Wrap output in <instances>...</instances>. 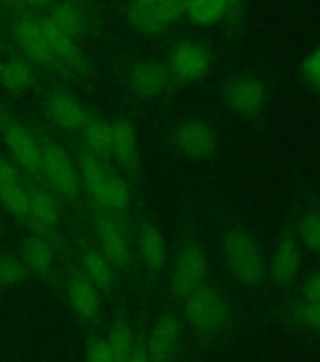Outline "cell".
Here are the masks:
<instances>
[{
    "label": "cell",
    "mask_w": 320,
    "mask_h": 362,
    "mask_svg": "<svg viewBox=\"0 0 320 362\" xmlns=\"http://www.w3.org/2000/svg\"><path fill=\"white\" fill-rule=\"evenodd\" d=\"M28 268L30 274L38 277H49L55 272L57 253L53 243L47 240V236L42 234H30L23 240L21 255H19Z\"/></svg>",
    "instance_id": "23"
},
{
    "label": "cell",
    "mask_w": 320,
    "mask_h": 362,
    "mask_svg": "<svg viewBox=\"0 0 320 362\" xmlns=\"http://www.w3.org/2000/svg\"><path fill=\"white\" fill-rule=\"evenodd\" d=\"M183 16L194 25L209 27L228 16L225 0H183Z\"/></svg>",
    "instance_id": "27"
},
{
    "label": "cell",
    "mask_w": 320,
    "mask_h": 362,
    "mask_svg": "<svg viewBox=\"0 0 320 362\" xmlns=\"http://www.w3.org/2000/svg\"><path fill=\"white\" fill-rule=\"evenodd\" d=\"M66 300L73 315L79 321L93 322L98 319L102 310L100 291L81 274L73 272L66 281Z\"/></svg>",
    "instance_id": "20"
},
{
    "label": "cell",
    "mask_w": 320,
    "mask_h": 362,
    "mask_svg": "<svg viewBox=\"0 0 320 362\" xmlns=\"http://www.w3.org/2000/svg\"><path fill=\"white\" fill-rule=\"evenodd\" d=\"M42 180L57 197L76 200L81 192L76 158L53 140H42Z\"/></svg>",
    "instance_id": "4"
},
{
    "label": "cell",
    "mask_w": 320,
    "mask_h": 362,
    "mask_svg": "<svg viewBox=\"0 0 320 362\" xmlns=\"http://www.w3.org/2000/svg\"><path fill=\"white\" fill-rule=\"evenodd\" d=\"M183 17V0H158L151 6H130L126 11L132 30L141 36H157Z\"/></svg>",
    "instance_id": "10"
},
{
    "label": "cell",
    "mask_w": 320,
    "mask_h": 362,
    "mask_svg": "<svg viewBox=\"0 0 320 362\" xmlns=\"http://www.w3.org/2000/svg\"><path fill=\"white\" fill-rule=\"evenodd\" d=\"M166 66L172 79L181 83H196L211 68V53L200 40H183L170 51Z\"/></svg>",
    "instance_id": "9"
},
{
    "label": "cell",
    "mask_w": 320,
    "mask_h": 362,
    "mask_svg": "<svg viewBox=\"0 0 320 362\" xmlns=\"http://www.w3.org/2000/svg\"><path fill=\"white\" fill-rule=\"evenodd\" d=\"M0 85L10 95H25L36 85V70L25 57H10L0 62Z\"/></svg>",
    "instance_id": "24"
},
{
    "label": "cell",
    "mask_w": 320,
    "mask_h": 362,
    "mask_svg": "<svg viewBox=\"0 0 320 362\" xmlns=\"http://www.w3.org/2000/svg\"><path fill=\"white\" fill-rule=\"evenodd\" d=\"M136 257L140 259L143 270L151 276H158L168 264V247L162 228L153 217H143L136 236Z\"/></svg>",
    "instance_id": "13"
},
{
    "label": "cell",
    "mask_w": 320,
    "mask_h": 362,
    "mask_svg": "<svg viewBox=\"0 0 320 362\" xmlns=\"http://www.w3.org/2000/svg\"><path fill=\"white\" fill-rule=\"evenodd\" d=\"M13 38H16V44L19 45L23 57L32 62L34 66H55V59L49 49L42 17H19L13 25Z\"/></svg>",
    "instance_id": "11"
},
{
    "label": "cell",
    "mask_w": 320,
    "mask_h": 362,
    "mask_svg": "<svg viewBox=\"0 0 320 362\" xmlns=\"http://www.w3.org/2000/svg\"><path fill=\"white\" fill-rule=\"evenodd\" d=\"M123 362H151V361H149V356H147L146 347H143L141 344H136V347L132 349V353H130V355L126 356Z\"/></svg>",
    "instance_id": "37"
},
{
    "label": "cell",
    "mask_w": 320,
    "mask_h": 362,
    "mask_svg": "<svg viewBox=\"0 0 320 362\" xmlns=\"http://www.w3.org/2000/svg\"><path fill=\"white\" fill-rule=\"evenodd\" d=\"M304 296L305 300H311V302H320V274L313 276L305 283Z\"/></svg>",
    "instance_id": "35"
},
{
    "label": "cell",
    "mask_w": 320,
    "mask_h": 362,
    "mask_svg": "<svg viewBox=\"0 0 320 362\" xmlns=\"http://www.w3.org/2000/svg\"><path fill=\"white\" fill-rule=\"evenodd\" d=\"M112 123V158L126 174L140 170V138L134 124L126 117H115Z\"/></svg>",
    "instance_id": "16"
},
{
    "label": "cell",
    "mask_w": 320,
    "mask_h": 362,
    "mask_svg": "<svg viewBox=\"0 0 320 362\" xmlns=\"http://www.w3.org/2000/svg\"><path fill=\"white\" fill-rule=\"evenodd\" d=\"M96 245L106 255L117 272H130L136 262V245L121 217L106 211L95 215Z\"/></svg>",
    "instance_id": "6"
},
{
    "label": "cell",
    "mask_w": 320,
    "mask_h": 362,
    "mask_svg": "<svg viewBox=\"0 0 320 362\" xmlns=\"http://www.w3.org/2000/svg\"><path fill=\"white\" fill-rule=\"evenodd\" d=\"M47 113L59 129L72 134H79L90 117L83 102L68 90L51 93L47 98Z\"/></svg>",
    "instance_id": "17"
},
{
    "label": "cell",
    "mask_w": 320,
    "mask_h": 362,
    "mask_svg": "<svg viewBox=\"0 0 320 362\" xmlns=\"http://www.w3.org/2000/svg\"><path fill=\"white\" fill-rule=\"evenodd\" d=\"M300 319L311 328L320 330V302L305 300V304L300 308Z\"/></svg>",
    "instance_id": "33"
},
{
    "label": "cell",
    "mask_w": 320,
    "mask_h": 362,
    "mask_svg": "<svg viewBox=\"0 0 320 362\" xmlns=\"http://www.w3.org/2000/svg\"><path fill=\"white\" fill-rule=\"evenodd\" d=\"M304 74L311 83L320 87V49L315 51L311 57H307V61L304 64Z\"/></svg>",
    "instance_id": "34"
},
{
    "label": "cell",
    "mask_w": 320,
    "mask_h": 362,
    "mask_svg": "<svg viewBox=\"0 0 320 362\" xmlns=\"http://www.w3.org/2000/svg\"><path fill=\"white\" fill-rule=\"evenodd\" d=\"M183 328L174 313H162L151 325L146 341V351L151 362H174L175 353L179 351Z\"/></svg>",
    "instance_id": "14"
},
{
    "label": "cell",
    "mask_w": 320,
    "mask_h": 362,
    "mask_svg": "<svg viewBox=\"0 0 320 362\" xmlns=\"http://www.w3.org/2000/svg\"><path fill=\"white\" fill-rule=\"evenodd\" d=\"M155 2H158V0H130L129 4L130 6H141V8H143V6H151V4H155Z\"/></svg>",
    "instance_id": "39"
},
{
    "label": "cell",
    "mask_w": 320,
    "mask_h": 362,
    "mask_svg": "<svg viewBox=\"0 0 320 362\" xmlns=\"http://www.w3.org/2000/svg\"><path fill=\"white\" fill-rule=\"evenodd\" d=\"M11 2H16V0H0V4L2 6H8V4H11Z\"/></svg>",
    "instance_id": "40"
},
{
    "label": "cell",
    "mask_w": 320,
    "mask_h": 362,
    "mask_svg": "<svg viewBox=\"0 0 320 362\" xmlns=\"http://www.w3.org/2000/svg\"><path fill=\"white\" fill-rule=\"evenodd\" d=\"M300 268V251L290 240H283L277 245L273 259H271V277L279 285L292 281Z\"/></svg>",
    "instance_id": "28"
},
{
    "label": "cell",
    "mask_w": 320,
    "mask_h": 362,
    "mask_svg": "<svg viewBox=\"0 0 320 362\" xmlns=\"http://www.w3.org/2000/svg\"><path fill=\"white\" fill-rule=\"evenodd\" d=\"M225 98L232 112L242 117H253L264 106L266 89L260 79L253 76H239L228 83Z\"/></svg>",
    "instance_id": "18"
},
{
    "label": "cell",
    "mask_w": 320,
    "mask_h": 362,
    "mask_svg": "<svg viewBox=\"0 0 320 362\" xmlns=\"http://www.w3.org/2000/svg\"><path fill=\"white\" fill-rule=\"evenodd\" d=\"M45 19L76 40L87 30V16L78 2H55L45 13Z\"/></svg>",
    "instance_id": "25"
},
{
    "label": "cell",
    "mask_w": 320,
    "mask_h": 362,
    "mask_svg": "<svg viewBox=\"0 0 320 362\" xmlns=\"http://www.w3.org/2000/svg\"><path fill=\"white\" fill-rule=\"evenodd\" d=\"M185 321L198 336H213L228 322V305L215 287H202L185 298Z\"/></svg>",
    "instance_id": "5"
},
{
    "label": "cell",
    "mask_w": 320,
    "mask_h": 362,
    "mask_svg": "<svg viewBox=\"0 0 320 362\" xmlns=\"http://www.w3.org/2000/svg\"><path fill=\"white\" fill-rule=\"evenodd\" d=\"M0 134L13 163L30 177H42V140L32 129L0 110Z\"/></svg>",
    "instance_id": "3"
},
{
    "label": "cell",
    "mask_w": 320,
    "mask_h": 362,
    "mask_svg": "<svg viewBox=\"0 0 320 362\" xmlns=\"http://www.w3.org/2000/svg\"><path fill=\"white\" fill-rule=\"evenodd\" d=\"M104 339H106L107 347L112 349L117 362H123L136 347L134 328H132V325L126 319H119V321L113 322L109 332H107Z\"/></svg>",
    "instance_id": "29"
},
{
    "label": "cell",
    "mask_w": 320,
    "mask_h": 362,
    "mask_svg": "<svg viewBox=\"0 0 320 362\" xmlns=\"http://www.w3.org/2000/svg\"><path fill=\"white\" fill-rule=\"evenodd\" d=\"M170 146L181 157L191 160H209L219 153V134L208 121L186 117L170 129Z\"/></svg>",
    "instance_id": "7"
},
{
    "label": "cell",
    "mask_w": 320,
    "mask_h": 362,
    "mask_svg": "<svg viewBox=\"0 0 320 362\" xmlns=\"http://www.w3.org/2000/svg\"><path fill=\"white\" fill-rule=\"evenodd\" d=\"M81 191L90 198L96 209L124 217L132 208V191L123 175L113 172L106 160L95 157L81 147L78 158Z\"/></svg>",
    "instance_id": "1"
},
{
    "label": "cell",
    "mask_w": 320,
    "mask_h": 362,
    "mask_svg": "<svg viewBox=\"0 0 320 362\" xmlns=\"http://www.w3.org/2000/svg\"><path fill=\"white\" fill-rule=\"evenodd\" d=\"M81 274L95 285L100 293H109L117 281V270L113 268L106 255L102 253L96 243H85L79 251Z\"/></svg>",
    "instance_id": "21"
},
{
    "label": "cell",
    "mask_w": 320,
    "mask_h": 362,
    "mask_svg": "<svg viewBox=\"0 0 320 362\" xmlns=\"http://www.w3.org/2000/svg\"><path fill=\"white\" fill-rule=\"evenodd\" d=\"M85 362H117L104 338H93L85 347Z\"/></svg>",
    "instance_id": "32"
},
{
    "label": "cell",
    "mask_w": 320,
    "mask_h": 362,
    "mask_svg": "<svg viewBox=\"0 0 320 362\" xmlns=\"http://www.w3.org/2000/svg\"><path fill=\"white\" fill-rule=\"evenodd\" d=\"M208 277V259L200 243L194 240L181 243L170 270V287L175 296L185 300L189 294L206 285Z\"/></svg>",
    "instance_id": "8"
},
{
    "label": "cell",
    "mask_w": 320,
    "mask_h": 362,
    "mask_svg": "<svg viewBox=\"0 0 320 362\" xmlns=\"http://www.w3.org/2000/svg\"><path fill=\"white\" fill-rule=\"evenodd\" d=\"M79 134L83 140V149L102 160L112 158V123L109 121L90 115Z\"/></svg>",
    "instance_id": "26"
},
{
    "label": "cell",
    "mask_w": 320,
    "mask_h": 362,
    "mask_svg": "<svg viewBox=\"0 0 320 362\" xmlns=\"http://www.w3.org/2000/svg\"><path fill=\"white\" fill-rule=\"evenodd\" d=\"M61 202L49 187L28 185V223H32L38 234H55L61 226Z\"/></svg>",
    "instance_id": "15"
},
{
    "label": "cell",
    "mask_w": 320,
    "mask_h": 362,
    "mask_svg": "<svg viewBox=\"0 0 320 362\" xmlns=\"http://www.w3.org/2000/svg\"><path fill=\"white\" fill-rule=\"evenodd\" d=\"M42 23H44L47 42H49V49L53 53V59H55V66H61L76 74L81 72L85 68V57L81 47L78 45V40L59 30L45 17H42Z\"/></svg>",
    "instance_id": "22"
},
{
    "label": "cell",
    "mask_w": 320,
    "mask_h": 362,
    "mask_svg": "<svg viewBox=\"0 0 320 362\" xmlns=\"http://www.w3.org/2000/svg\"><path fill=\"white\" fill-rule=\"evenodd\" d=\"M226 2V8H228V16L230 13H236L237 10H239V6H242L243 0H225Z\"/></svg>",
    "instance_id": "38"
},
{
    "label": "cell",
    "mask_w": 320,
    "mask_h": 362,
    "mask_svg": "<svg viewBox=\"0 0 320 362\" xmlns=\"http://www.w3.org/2000/svg\"><path fill=\"white\" fill-rule=\"evenodd\" d=\"M17 2L25 6V8H28V10H36V11L49 10L51 6L55 4V0H17Z\"/></svg>",
    "instance_id": "36"
},
{
    "label": "cell",
    "mask_w": 320,
    "mask_h": 362,
    "mask_svg": "<svg viewBox=\"0 0 320 362\" xmlns=\"http://www.w3.org/2000/svg\"><path fill=\"white\" fill-rule=\"evenodd\" d=\"M302 240L307 247L315 249V251H320V215L313 214L307 215L302 223Z\"/></svg>",
    "instance_id": "31"
},
{
    "label": "cell",
    "mask_w": 320,
    "mask_h": 362,
    "mask_svg": "<svg viewBox=\"0 0 320 362\" xmlns=\"http://www.w3.org/2000/svg\"><path fill=\"white\" fill-rule=\"evenodd\" d=\"M0 206L19 221L28 223V185L17 174L16 166L0 155Z\"/></svg>",
    "instance_id": "19"
},
{
    "label": "cell",
    "mask_w": 320,
    "mask_h": 362,
    "mask_svg": "<svg viewBox=\"0 0 320 362\" xmlns=\"http://www.w3.org/2000/svg\"><path fill=\"white\" fill-rule=\"evenodd\" d=\"M0 62H2V51H0Z\"/></svg>",
    "instance_id": "42"
},
{
    "label": "cell",
    "mask_w": 320,
    "mask_h": 362,
    "mask_svg": "<svg viewBox=\"0 0 320 362\" xmlns=\"http://www.w3.org/2000/svg\"><path fill=\"white\" fill-rule=\"evenodd\" d=\"M28 276H30V272L25 266L21 257H17V255H2L0 257V288L23 285Z\"/></svg>",
    "instance_id": "30"
},
{
    "label": "cell",
    "mask_w": 320,
    "mask_h": 362,
    "mask_svg": "<svg viewBox=\"0 0 320 362\" xmlns=\"http://www.w3.org/2000/svg\"><path fill=\"white\" fill-rule=\"evenodd\" d=\"M126 81H129L130 90L138 98L151 100V98L164 95L174 79L170 76L166 62L158 61V59H140L130 64L129 72H126Z\"/></svg>",
    "instance_id": "12"
},
{
    "label": "cell",
    "mask_w": 320,
    "mask_h": 362,
    "mask_svg": "<svg viewBox=\"0 0 320 362\" xmlns=\"http://www.w3.org/2000/svg\"><path fill=\"white\" fill-rule=\"evenodd\" d=\"M223 251L228 268L237 281L247 287H254L262 281L266 272L264 257L259 243L254 242V238L247 230L239 226L228 228L223 238Z\"/></svg>",
    "instance_id": "2"
},
{
    "label": "cell",
    "mask_w": 320,
    "mask_h": 362,
    "mask_svg": "<svg viewBox=\"0 0 320 362\" xmlns=\"http://www.w3.org/2000/svg\"><path fill=\"white\" fill-rule=\"evenodd\" d=\"M55 2H78V0H55Z\"/></svg>",
    "instance_id": "41"
}]
</instances>
